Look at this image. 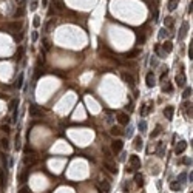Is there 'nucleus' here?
I'll list each match as a JSON object with an SVG mask.
<instances>
[{
  "label": "nucleus",
  "mask_w": 193,
  "mask_h": 193,
  "mask_svg": "<svg viewBox=\"0 0 193 193\" xmlns=\"http://www.w3.org/2000/svg\"><path fill=\"white\" fill-rule=\"evenodd\" d=\"M192 8H193V3L190 2V5H189V9H187V13H189V14H192V11H193Z\"/></svg>",
  "instance_id": "nucleus-44"
},
{
  "label": "nucleus",
  "mask_w": 193,
  "mask_h": 193,
  "mask_svg": "<svg viewBox=\"0 0 193 193\" xmlns=\"http://www.w3.org/2000/svg\"><path fill=\"white\" fill-rule=\"evenodd\" d=\"M173 114H175V108L173 107H165L164 108V116H165V119H168V121H172L173 119Z\"/></svg>",
  "instance_id": "nucleus-6"
},
{
  "label": "nucleus",
  "mask_w": 193,
  "mask_h": 193,
  "mask_svg": "<svg viewBox=\"0 0 193 193\" xmlns=\"http://www.w3.org/2000/svg\"><path fill=\"white\" fill-rule=\"evenodd\" d=\"M33 23H34L36 28H39V26H40V17H39V16H34V22H33Z\"/></svg>",
  "instance_id": "nucleus-36"
},
{
  "label": "nucleus",
  "mask_w": 193,
  "mask_h": 193,
  "mask_svg": "<svg viewBox=\"0 0 193 193\" xmlns=\"http://www.w3.org/2000/svg\"><path fill=\"white\" fill-rule=\"evenodd\" d=\"M155 53L158 54L159 59H164V57H165V53L161 50V46H159V45H156V46H155Z\"/></svg>",
  "instance_id": "nucleus-18"
},
{
  "label": "nucleus",
  "mask_w": 193,
  "mask_h": 193,
  "mask_svg": "<svg viewBox=\"0 0 193 193\" xmlns=\"http://www.w3.org/2000/svg\"><path fill=\"white\" fill-rule=\"evenodd\" d=\"M8 28L13 30V31H19V30L22 28V22H20V20H14V22L8 23Z\"/></svg>",
  "instance_id": "nucleus-10"
},
{
  "label": "nucleus",
  "mask_w": 193,
  "mask_h": 193,
  "mask_svg": "<svg viewBox=\"0 0 193 193\" xmlns=\"http://www.w3.org/2000/svg\"><path fill=\"white\" fill-rule=\"evenodd\" d=\"M139 54H141V50L139 48H136V50L128 51V53H127V57H128V59H133V57H136V56H139Z\"/></svg>",
  "instance_id": "nucleus-15"
},
{
  "label": "nucleus",
  "mask_w": 193,
  "mask_h": 193,
  "mask_svg": "<svg viewBox=\"0 0 193 193\" xmlns=\"http://www.w3.org/2000/svg\"><path fill=\"white\" fill-rule=\"evenodd\" d=\"M162 90H164V91H167V93H172V91H173V87H172V85H170V84L167 82V84H164Z\"/></svg>",
  "instance_id": "nucleus-31"
},
{
  "label": "nucleus",
  "mask_w": 193,
  "mask_h": 193,
  "mask_svg": "<svg viewBox=\"0 0 193 193\" xmlns=\"http://www.w3.org/2000/svg\"><path fill=\"white\" fill-rule=\"evenodd\" d=\"M2 145H3L5 148H8V139H2Z\"/></svg>",
  "instance_id": "nucleus-43"
},
{
  "label": "nucleus",
  "mask_w": 193,
  "mask_h": 193,
  "mask_svg": "<svg viewBox=\"0 0 193 193\" xmlns=\"http://www.w3.org/2000/svg\"><path fill=\"white\" fill-rule=\"evenodd\" d=\"M130 164L133 165V167H131V170H139V168H141V159H139V156H136V155L130 156Z\"/></svg>",
  "instance_id": "nucleus-4"
},
{
  "label": "nucleus",
  "mask_w": 193,
  "mask_h": 193,
  "mask_svg": "<svg viewBox=\"0 0 193 193\" xmlns=\"http://www.w3.org/2000/svg\"><path fill=\"white\" fill-rule=\"evenodd\" d=\"M122 79L130 88H134V77H133L130 73H122Z\"/></svg>",
  "instance_id": "nucleus-2"
},
{
  "label": "nucleus",
  "mask_w": 193,
  "mask_h": 193,
  "mask_svg": "<svg viewBox=\"0 0 193 193\" xmlns=\"http://www.w3.org/2000/svg\"><path fill=\"white\" fill-rule=\"evenodd\" d=\"M165 26L173 28V19H172V17H165Z\"/></svg>",
  "instance_id": "nucleus-32"
},
{
  "label": "nucleus",
  "mask_w": 193,
  "mask_h": 193,
  "mask_svg": "<svg viewBox=\"0 0 193 193\" xmlns=\"http://www.w3.org/2000/svg\"><path fill=\"white\" fill-rule=\"evenodd\" d=\"M139 114H141V116H145V114H148V111H147V104H142V105H141Z\"/></svg>",
  "instance_id": "nucleus-26"
},
{
  "label": "nucleus",
  "mask_w": 193,
  "mask_h": 193,
  "mask_svg": "<svg viewBox=\"0 0 193 193\" xmlns=\"http://www.w3.org/2000/svg\"><path fill=\"white\" fill-rule=\"evenodd\" d=\"M37 37H39V36H37V31H34V33H33V40H37Z\"/></svg>",
  "instance_id": "nucleus-46"
},
{
  "label": "nucleus",
  "mask_w": 193,
  "mask_h": 193,
  "mask_svg": "<svg viewBox=\"0 0 193 193\" xmlns=\"http://www.w3.org/2000/svg\"><path fill=\"white\" fill-rule=\"evenodd\" d=\"M30 114H31L33 118H39V116H42V114H43V110H42V108H39L37 105H31V107H30Z\"/></svg>",
  "instance_id": "nucleus-5"
},
{
  "label": "nucleus",
  "mask_w": 193,
  "mask_h": 193,
  "mask_svg": "<svg viewBox=\"0 0 193 193\" xmlns=\"http://www.w3.org/2000/svg\"><path fill=\"white\" fill-rule=\"evenodd\" d=\"M176 8H178V0H168V9L175 11Z\"/></svg>",
  "instance_id": "nucleus-20"
},
{
  "label": "nucleus",
  "mask_w": 193,
  "mask_h": 193,
  "mask_svg": "<svg viewBox=\"0 0 193 193\" xmlns=\"http://www.w3.org/2000/svg\"><path fill=\"white\" fill-rule=\"evenodd\" d=\"M104 167H105V168H108V170H110L111 173H114V175L118 173V167H116L113 162H110V161H105V162H104Z\"/></svg>",
  "instance_id": "nucleus-12"
},
{
  "label": "nucleus",
  "mask_w": 193,
  "mask_h": 193,
  "mask_svg": "<svg viewBox=\"0 0 193 193\" xmlns=\"http://www.w3.org/2000/svg\"><path fill=\"white\" fill-rule=\"evenodd\" d=\"M138 127H139V131H141V133H144V131L147 130V122H145V121H139Z\"/></svg>",
  "instance_id": "nucleus-23"
},
{
  "label": "nucleus",
  "mask_w": 193,
  "mask_h": 193,
  "mask_svg": "<svg viewBox=\"0 0 193 193\" xmlns=\"http://www.w3.org/2000/svg\"><path fill=\"white\" fill-rule=\"evenodd\" d=\"M23 53H25V48H23V46H19L17 53H16V59L20 60V59H22V56H23Z\"/></svg>",
  "instance_id": "nucleus-22"
},
{
  "label": "nucleus",
  "mask_w": 193,
  "mask_h": 193,
  "mask_svg": "<svg viewBox=\"0 0 193 193\" xmlns=\"http://www.w3.org/2000/svg\"><path fill=\"white\" fill-rule=\"evenodd\" d=\"M168 36V31H167V28H161V31H159V39H165Z\"/></svg>",
  "instance_id": "nucleus-24"
},
{
  "label": "nucleus",
  "mask_w": 193,
  "mask_h": 193,
  "mask_svg": "<svg viewBox=\"0 0 193 193\" xmlns=\"http://www.w3.org/2000/svg\"><path fill=\"white\" fill-rule=\"evenodd\" d=\"M134 181H136V184H138L139 187H142V185H144V176L139 175V173H136V176H134Z\"/></svg>",
  "instance_id": "nucleus-17"
},
{
  "label": "nucleus",
  "mask_w": 193,
  "mask_h": 193,
  "mask_svg": "<svg viewBox=\"0 0 193 193\" xmlns=\"http://www.w3.org/2000/svg\"><path fill=\"white\" fill-rule=\"evenodd\" d=\"M189 57H190V60L193 59V46H192V43H190V46H189Z\"/></svg>",
  "instance_id": "nucleus-40"
},
{
  "label": "nucleus",
  "mask_w": 193,
  "mask_h": 193,
  "mask_svg": "<svg viewBox=\"0 0 193 193\" xmlns=\"http://www.w3.org/2000/svg\"><path fill=\"white\" fill-rule=\"evenodd\" d=\"M101 187L104 189V192H105V193L110 192V184H108L107 181H102V182H101Z\"/></svg>",
  "instance_id": "nucleus-25"
},
{
  "label": "nucleus",
  "mask_w": 193,
  "mask_h": 193,
  "mask_svg": "<svg viewBox=\"0 0 193 193\" xmlns=\"http://www.w3.org/2000/svg\"><path fill=\"white\" fill-rule=\"evenodd\" d=\"M172 50H173V43H172V42H168V40H167V42H165V43H164V45H162V51H164V53L167 54V53H170V51H172Z\"/></svg>",
  "instance_id": "nucleus-14"
},
{
  "label": "nucleus",
  "mask_w": 193,
  "mask_h": 193,
  "mask_svg": "<svg viewBox=\"0 0 193 193\" xmlns=\"http://www.w3.org/2000/svg\"><path fill=\"white\" fill-rule=\"evenodd\" d=\"M121 133H122V131H121L119 127H113V128H111V134H113V136H118V134H121Z\"/></svg>",
  "instance_id": "nucleus-30"
},
{
  "label": "nucleus",
  "mask_w": 193,
  "mask_h": 193,
  "mask_svg": "<svg viewBox=\"0 0 193 193\" xmlns=\"http://www.w3.org/2000/svg\"><path fill=\"white\" fill-rule=\"evenodd\" d=\"M19 104V101L17 99H13L11 101V104H9V110H16V105Z\"/></svg>",
  "instance_id": "nucleus-35"
},
{
  "label": "nucleus",
  "mask_w": 193,
  "mask_h": 193,
  "mask_svg": "<svg viewBox=\"0 0 193 193\" xmlns=\"http://www.w3.org/2000/svg\"><path fill=\"white\" fill-rule=\"evenodd\" d=\"M184 113H185V118H192V104L190 102H184Z\"/></svg>",
  "instance_id": "nucleus-13"
},
{
  "label": "nucleus",
  "mask_w": 193,
  "mask_h": 193,
  "mask_svg": "<svg viewBox=\"0 0 193 193\" xmlns=\"http://www.w3.org/2000/svg\"><path fill=\"white\" fill-rule=\"evenodd\" d=\"M2 130H3L5 133H8V131H9V127H8V125H3V127H2Z\"/></svg>",
  "instance_id": "nucleus-45"
},
{
  "label": "nucleus",
  "mask_w": 193,
  "mask_h": 193,
  "mask_svg": "<svg viewBox=\"0 0 193 193\" xmlns=\"http://www.w3.org/2000/svg\"><path fill=\"white\" fill-rule=\"evenodd\" d=\"M118 122L121 124V125H127V124L130 122V116L127 113H119L118 114Z\"/></svg>",
  "instance_id": "nucleus-7"
},
{
  "label": "nucleus",
  "mask_w": 193,
  "mask_h": 193,
  "mask_svg": "<svg viewBox=\"0 0 193 193\" xmlns=\"http://www.w3.org/2000/svg\"><path fill=\"white\" fill-rule=\"evenodd\" d=\"M134 148H136V150H141V148H142V139H141V136H136V138H134Z\"/></svg>",
  "instance_id": "nucleus-19"
},
{
  "label": "nucleus",
  "mask_w": 193,
  "mask_h": 193,
  "mask_svg": "<svg viewBox=\"0 0 193 193\" xmlns=\"http://www.w3.org/2000/svg\"><path fill=\"white\" fill-rule=\"evenodd\" d=\"M22 85H23V74H19V79H17V82H16V87L22 88Z\"/></svg>",
  "instance_id": "nucleus-27"
},
{
  "label": "nucleus",
  "mask_w": 193,
  "mask_h": 193,
  "mask_svg": "<svg viewBox=\"0 0 193 193\" xmlns=\"http://www.w3.org/2000/svg\"><path fill=\"white\" fill-rule=\"evenodd\" d=\"M185 178H187V173H181V175H179V184H182V182H185V181H184Z\"/></svg>",
  "instance_id": "nucleus-39"
},
{
  "label": "nucleus",
  "mask_w": 193,
  "mask_h": 193,
  "mask_svg": "<svg viewBox=\"0 0 193 193\" xmlns=\"http://www.w3.org/2000/svg\"><path fill=\"white\" fill-rule=\"evenodd\" d=\"M42 43H43V46H45V50H50L51 48V43H50V40L45 37V39H42Z\"/></svg>",
  "instance_id": "nucleus-29"
},
{
  "label": "nucleus",
  "mask_w": 193,
  "mask_h": 193,
  "mask_svg": "<svg viewBox=\"0 0 193 193\" xmlns=\"http://www.w3.org/2000/svg\"><path fill=\"white\" fill-rule=\"evenodd\" d=\"M187 30H189V23L184 22L182 26H181V31H179V40H184V37H185V34H187Z\"/></svg>",
  "instance_id": "nucleus-11"
},
{
  "label": "nucleus",
  "mask_w": 193,
  "mask_h": 193,
  "mask_svg": "<svg viewBox=\"0 0 193 193\" xmlns=\"http://www.w3.org/2000/svg\"><path fill=\"white\" fill-rule=\"evenodd\" d=\"M185 148H187V142L185 141H181V142H178V145L175 147V153L176 155H181V153H184Z\"/></svg>",
  "instance_id": "nucleus-8"
},
{
  "label": "nucleus",
  "mask_w": 193,
  "mask_h": 193,
  "mask_svg": "<svg viewBox=\"0 0 193 193\" xmlns=\"http://www.w3.org/2000/svg\"><path fill=\"white\" fill-rule=\"evenodd\" d=\"M184 162H185V164H187V165H189V164H192V159L185 158V159H184Z\"/></svg>",
  "instance_id": "nucleus-47"
},
{
  "label": "nucleus",
  "mask_w": 193,
  "mask_h": 193,
  "mask_svg": "<svg viewBox=\"0 0 193 193\" xmlns=\"http://www.w3.org/2000/svg\"><path fill=\"white\" fill-rule=\"evenodd\" d=\"M124 148V142L121 139H114L111 142V151L114 153V155H118V153H121Z\"/></svg>",
  "instance_id": "nucleus-1"
},
{
  "label": "nucleus",
  "mask_w": 193,
  "mask_h": 193,
  "mask_svg": "<svg viewBox=\"0 0 193 193\" xmlns=\"http://www.w3.org/2000/svg\"><path fill=\"white\" fill-rule=\"evenodd\" d=\"M23 14H25V8H23V6H22V8H20V9H17V11H16V13H14V17H22V16H23Z\"/></svg>",
  "instance_id": "nucleus-28"
},
{
  "label": "nucleus",
  "mask_w": 193,
  "mask_h": 193,
  "mask_svg": "<svg viewBox=\"0 0 193 193\" xmlns=\"http://www.w3.org/2000/svg\"><path fill=\"white\" fill-rule=\"evenodd\" d=\"M36 8H37V0H31V8H30V9H33V11H34Z\"/></svg>",
  "instance_id": "nucleus-41"
},
{
  "label": "nucleus",
  "mask_w": 193,
  "mask_h": 193,
  "mask_svg": "<svg viewBox=\"0 0 193 193\" xmlns=\"http://www.w3.org/2000/svg\"><path fill=\"white\" fill-rule=\"evenodd\" d=\"M167 74H168V68H167V67H165V68H164V71H162V73H161V80H164V79H165V76H167Z\"/></svg>",
  "instance_id": "nucleus-37"
},
{
  "label": "nucleus",
  "mask_w": 193,
  "mask_h": 193,
  "mask_svg": "<svg viewBox=\"0 0 193 193\" xmlns=\"http://www.w3.org/2000/svg\"><path fill=\"white\" fill-rule=\"evenodd\" d=\"M153 22H158V9L153 11Z\"/></svg>",
  "instance_id": "nucleus-42"
},
{
  "label": "nucleus",
  "mask_w": 193,
  "mask_h": 193,
  "mask_svg": "<svg viewBox=\"0 0 193 193\" xmlns=\"http://www.w3.org/2000/svg\"><path fill=\"white\" fill-rule=\"evenodd\" d=\"M176 84H178V87H184L185 85V76H184V73H179V74H176Z\"/></svg>",
  "instance_id": "nucleus-9"
},
{
  "label": "nucleus",
  "mask_w": 193,
  "mask_h": 193,
  "mask_svg": "<svg viewBox=\"0 0 193 193\" xmlns=\"http://www.w3.org/2000/svg\"><path fill=\"white\" fill-rule=\"evenodd\" d=\"M145 84H147V87H148V88H153L155 85H156L153 71H148V73H147V76H145Z\"/></svg>",
  "instance_id": "nucleus-3"
},
{
  "label": "nucleus",
  "mask_w": 193,
  "mask_h": 193,
  "mask_svg": "<svg viewBox=\"0 0 193 193\" xmlns=\"http://www.w3.org/2000/svg\"><path fill=\"white\" fill-rule=\"evenodd\" d=\"M161 131H162V127H161V125H156V128H155V131L150 134V138H151V139H155L156 136H159V134H161Z\"/></svg>",
  "instance_id": "nucleus-16"
},
{
  "label": "nucleus",
  "mask_w": 193,
  "mask_h": 193,
  "mask_svg": "<svg viewBox=\"0 0 193 193\" xmlns=\"http://www.w3.org/2000/svg\"><path fill=\"white\" fill-rule=\"evenodd\" d=\"M170 189H172L173 192H178V190H181V189H182V185H181L179 182H172V184H170Z\"/></svg>",
  "instance_id": "nucleus-21"
},
{
  "label": "nucleus",
  "mask_w": 193,
  "mask_h": 193,
  "mask_svg": "<svg viewBox=\"0 0 193 193\" xmlns=\"http://www.w3.org/2000/svg\"><path fill=\"white\" fill-rule=\"evenodd\" d=\"M54 25H56V22H54V20H50V22L46 23V26H45V30H46V31H50V30L53 28Z\"/></svg>",
  "instance_id": "nucleus-33"
},
{
  "label": "nucleus",
  "mask_w": 193,
  "mask_h": 193,
  "mask_svg": "<svg viewBox=\"0 0 193 193\" xmlns=\"http://www.w3.org/2000/svg\"><path fill=\"white\" fill-rule=\"evenodd\" d=\"M182 96H184V99H187L189 96H192V88H185V91H184Z\"/></svg>",
  "instance_id": "nucleus-34"
},
{
  "label": "nucleus",
  "mask_w": 193,
  "mask_h": 193,
  "mask_svg": "<svg viewBox=\"0 0 193 193\" xmlns=\"http://www.w3.org/2000/svg\"><path fill=\"white\" fill-rule=\"evenodd\" d=\"M56 6H57V9H60V11H62V9H65V5H63V2H60V0L56 3Z\"/></svg>",
  "instance_id": "nucleus-38"
}]
</instances>
